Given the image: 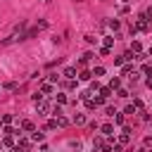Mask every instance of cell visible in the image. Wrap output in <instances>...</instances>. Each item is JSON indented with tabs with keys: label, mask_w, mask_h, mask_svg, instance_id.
I'll use <instances>...</instances> for the list:
<instances>
[{
	"label": "cell",
	"mask_w": 152,
	"mask_h": 152,
	"mask_svg": "<svg viewBox=\"0 0 152 152\" xmlns=\"http://www.w3.org/2000/svg\"><path fill=\"white\" fill-rule=\"evenodd\" d=\"M109 26H112V28H114V31H119V26H121V24H119V21H116V19H112V21H109Z\"/></svg>",
	"instance_id": "obj_22"
},
{
	"label": "cell",
	"mask_w": 152,
	"mask_h": 152,
	"mask_svg": "<svg viewBox=\"0 0 152 152\" xmlns=\"http://www.w3.org/2000/svg\"><path fill=\"white\" fill-rule=\"evenodd\" d=\"M55 121H57V126H62V128H64V126H69V119H64V116H57Z\"/></svg>",
	"instance_id": "obj_14"
},
{
	"label": "cell",
	"mask_w": 152,
	"mask_h": 152,
	"mask_svg": "<svg viewBox=\"0 0 152 152\" xmlns=\"http://www.w3.org/2000/svg\"><path fill=\"white\" fill-rule=\"evenodd\" d=\"M48 128H50V131H55V128H57V121H55V119H52V121H48Z\"/></svg>",
	"instance_id": "obj_28"
},
{
	"label": "cell",
	"mask_w": 152,
	"mask_h": 152,
	"mask_svg": "<svg viewBox=\"0 0 152 152\" xmlns=\"http://www.w3.org/2000/svg\"><path fill=\"white\" fill-rule=\"evenodd\" d=\"M121 2H131V0H121Z\"/></svg>",
	"instance_id": "obj_31"
},
{
	"label": "cell",
	"mask_w": 152,
	"mask_h": 152,
	"mask_svg": "<svg viewBox=\"0 0 152 152\" xmlns=\"http://www.w3.org/2000/svg\"><path fill=\"white\" fill-rule=\"evenodd\" d=\"M2 145H7V147H12V145H14V135H5V140H2Z\"/></svg>",
	"instance_id": "obj_15"
},
{
	"label": "cell",
	"mask_w": 152,
	"mask_h": 152,
	"mask_svg": "<svg viewBox=\"0 0 152 152\" xmlns=\"http://www.w3.org/2000/svg\"><path fill=\"white\" fill-rule=\"evenodd\" d=\"M100 131H102V135H112L114 133V126L112 124H104V126H100Z\"/></svg>",
	"instance_id": "obj_4"
},
{
	"label": "cell",
	"mask_w": 152,
	"mask_h": 152,
	"mask_svg": "<svg viewBox=\"0 0 152 152\" xmlns=\"http://www.w3.org/2000/svg\"><path fill=\"white\" fill-rule=\"evenodd\" d=\"M5 133H7V135H19V131H17V128H10V126L5 128Z\"/></svg>",
	"instance_id": "obj_21"
},
{
	"label": "cell",
	"mask_w": 152,
	"mask_h": 152,
	"mask_svg": "<svg viewBox=\"0 0 152 152\" xmlns=\"http://www.w3.org/2000/svg\"><path fill=\"white\" fill-rule=\"evenodd\" d=\"M62 76H64V78H69V81H74V76H76V69H74V66H66Z\"/></svg>",
	"instance_id": "obj_2"
},
{
	"label": "cell",
	"mask_w": 152,
	"mask_h": 152,
	"mask_svg": "<svg viewBox=\"0 0 152 152\" xmlns=\"http://www.w3.org/2000/svg\"><path fill=\"white\" fill-rule=\"evenodd\" d=\"M21 131H36V126L31 121H21Z\"/></svg>",
	"instance_id": "obj_7"
},
{
	"label": "cell",
	"mask_w": 152,
	"mask_h": 152,
	"mask_svg": "<svg viewBox=\"0 0 152 152\" xmlns=\"http://www.w3.org/2000/svg\"><path fill=\"white\" fill-rule=\"evenodd\" d=\"M0 147H2V142H0Z\"/></svg>",
	"instance_id": "obj_33"
},
{
	"label": "cell",
	"mask_w": 152,
	"mask_h": 152,
	"mask_svg": "<svg viewBox=\"0 0 152 152\" xmlns=\"http://www.w3.org/2000/svg\"><path fill=\"white\" fill-rule=\"evenodd\" d=\"M57 102H59V104H64V102H66V95H62V93H59V95H57Z\"/></svg>",
	"instance_id": "obj_27"
},
{
	"label": "cell",
	"mask_w": 152,
	"mask_h": 152,
	"mask_svg": "<svg viewBox=\"0 0 152 152\" xmlns=\"http://www.w3.org/2000/svg\"><path fill=\"white\" fill-rule=\"evenodd\" d=\"M40 93H43V95H48V93H52V83H43V88H40Z\"/></svg>",
	"instance_id": "obj_11"
},
{
	"label": "cell",
	"mask_w": 152,
	"mask_h": 152,
	"mask_svg": "<svg viewBox=\"0 0 152 152\" xmlns=\"http://www.w3.org/2000/svg\"><path fill=\"white\" fill-rule=\"evenodd\" d=\"M74 124L76 126H83L86 124V114H74Z\"/></svg>",
	"instance_id": "obj_5"
},
{
	"label": "cell",
	"mask_w": 152,
	"mask_h": 152,
	"mask_svg": "<svg viewBox=\"0 0 152 152\" xmlns=\"http://www.w3.org/2000/svg\"><path fill=\"white\" fill-rule=\"evenodd\" d=\"M112 116H114V124H119V126H124V114H119V112H114Z\"/></svg>",
	"instance_id": "obj_6"
},
{
	"label": "cell",
	"mask_w": 152,
	"mask_h": 152,
	"mask_svg": "<svg viewBox=\"0 0 152 152\" xmlns=\"http://www.w3.org/2000/svg\"><path fill=\"white\" fill-rule=\"evenodd\" d=\"M43 138H45V135H43L40 131H33V135H31V140H33V142H40Z\"/></svg>",
	"instance_id": "obj_8"
},
{
	"label": "cell",
	"mask_w": 152,
	"mask_h": 152,
	"mask_svg": "<svg viewBox=\"0 0 152 152\" xmlns=\"http://www.w3.org/2000/svg\"><path fill=\"white\" fill-rule=\"evenodd\" d=\"M102 145H104V140H102V138H100V135H97V138H95V140H93V150H100V147H102Z\"/></svg>",
	"instance_id": "obj_9"
},
{
	"label": "cell",
	"mask_w": 152,
	"mask_h": 152,
	"mask_svg": "<svg viewBox=\"0 0 152 152\" xmlns=\"http://www.w3.org/2000/svg\"><path fill=\"white\" fill-rule=\"evenodd\" d=\"M100 95H102V97H109V95H112V88H109V86L100 88Z\"/></svg>",
	"instance_id": "obj_12"
},
{
	"label": "cell",
	"mask_w": 152,
	"mask_h": 152,
	"mask_svg": "<svg viewBox=\"0 0 152 152\" xmlns=\"http://www.w3.org/2000/svg\"><path fill=\"white\" fill-rule=\"evenodd\" d=\"M0 121H2V124H5V126H10V124H12V121H14V119H12V114H5V116H2V119H0Z\"/></svg>",
	"instance_id": "obj_18"
},
{
	"label": "cell",
	"mask_w": 152,
	"mask_h": 152,
	"mask_svg": "<svg viewBox=\"0 0 152 152\" xmlns=\"http://www.w3.org/2000/svg\"><path fill=\"white\" fill-rule=\"evenodd\" d=\"M145 83H147V88H152V76H150V78H147Z\"/></svg>",
	"instance_id": "obj_30"
},
{
	"label": "cell",
	"mask_w": 152,
	"mask_h": 152,
	"mask_svg": "<svg viewBox=\"0 0 152 152\" xmlns=\"http://www.w3.org/2000/svg\"><path fill=\"white\" fill-rule=\"evenodd\" d=\"M109 88H112V90H119V88H121V78H119V76H114V78L109 81Z\"/></svg>",
	"instance_id": "obj_3"
},
{
	"label": "cell",
	"mask_w": 152,
	"mask_h": 152,
	"mask_svg": "<svg viewBox=\"0 0 152 152\" xmlns=\"http://www.w3.org/2000/svg\"><path fill=\"white\" fill-rule=\"evenodd\" d=\"M36 112H38V114H48V112H50V104H48L45 100H38V102H36Z\"/></svg>",
	"instance_id": "obj_1"
},
{
	"label": "cell",
	"mask_w": 152,
	"mask_h": 152,
	"mask_svg": "<svg viewBox=\"0 0 152 152\" xmlns=\"http://www.w3.org/2000/svg\"><path fill=\"white\" fill-rule=\"evenodd\" d=\"M116 95H119V97H128V90H124V88H119V90H116Z\"/></svg>",
	"instance_id": "obj_24"
},
{
	"label": "cell",
	"mask_w": 152,
	"mask_h": 152,
	"mask_svg": "<svg viewBox=\"0 0 152 152\" xmlns=\"http://www.w3.org/2000/svg\"><path fill=\"white\" fill-rule=\"evenodd\" d=\"M93 102H95V107H100V104H104V102H107V97L97 95V97H93Z\"/></svg>",
	"instance_id": "obj_13"
},
{
	"label": "cell",
	"mask_w": 152,
	"mask_h": 152,
	"mask_svg": "<svg viewBox=\"0 0 152 152\" xmlns=\"http://www.w3.org/2000/svg\"><path fill=\"white\" fill-rule=\"evenodd\" d=\"M124 114H135V107H133V104H128V107L124 109Z\"/></svg>",
	"instance_id": "obj_25"
},
{
	"label": "cell",
	"mask_w": 152,
	"mask_h": 152,
	"mask_svg": "<svg viewBox=\"0 0 152 152\" xmlns=\"http://www.w3.org/2000/svg\"><path fill=\"white\" fill-rule=\"evenodd\" d=\"M90 57H93L90 52H88V55H83V57H81V64H88V62H90Z\"/></svg>",
	"instance_id": "obj_23"
},
{
	"label": "cell",
	"mask_w": 152,
	"mask_h": 152,
	"mask_svg": "<svg viewBox=\"0 0 152 152\" xmlns=\"http://www.w3.org/2000/svg\"><path fill=\"white\" fill-rule=\"evenodd\" d=\"M131 74H133V66H131V64H126V66L121 69V76H131Z\"/></svg>",
	"instance_id": "obj_10"
},
{
	"label": "cell",
	"mask_w": 152,
	"mask_h": 152,
	"mask_svg": "<svg viewBox=\"0 0 152 152\" xmlns=\"http://www.w3.org/2000/svg\"><path fill=\"white\" fill-rule=\"evenodd\" d=\"M19 147H21V150H24V152H26V150H28V147H31V142H28V140H26V138H21V140H19Z\"/></svg>",
	"instance_id": "obj_16"
},
{
	"label": "cell",
	"mask_w": 152,
	"mask_h": 152,
	"mask_svg": "<svg viewBox=\"0 0 152 152\" xmlns=\"http://www.w3.org/2000/svg\"><path fill=\"white\" fill-rule=\"evenodd\" d=\"M131 52H135V55L140 52V43H138V40H133V43H131Z\"/></svg>",
	"instance_id": "obj_17"
},
{
	"label": "cell",
	"mask_w": 152,
	"mask_h": 152,
	"mask_svg": "<svg viewBox=\"0 0 152 152\" xmlns=\"http://www.w3.org/2000/svg\"><path fill=\"white\" fill-rule=\"evenodd\" d=\"M150 57H152V48H150Z\"/></svg>",
	"instance_id": "obj_32"
},
{
	"label": "cell",
	"mask_w": 152,
	"mask_h": 152,
	"mask_svg": "<svg viewBox=\"0 0 152 152\" xmlns=\"http://www.w3.org/2000/svg\"><path fill=\"white\" fill-rule=\"evenodd\" d=\"M145 17H147V19H152V7H147V12H145Z\"/></svg>",
	"instance_id": "obj_29"
},
{
	"label": "cell",
	"mask_w": 152,
	"mask_h": 152,
	"mask_svg": "<svg viewBox=\"0 0 152 152\" xmlns=\"http://www.w3.org/2000/svg\"><path fill=\"white\" fill-rule=\"evenodd\" d=\"M112 43H114V38H109V36H107V38H104V48H112Z\"/></svg>",
	"instance_id": "obj_26"
},
{
	"label": "cell",
	"mask_w": 152,
	"mask_h": 152,
	"mask_svg": "<svg viewBox=\"0 0 152 152\" xmlns=\"http://www.w3.org/2000/svg\"><path fill=\"white\" fill-rule=\"evenodd\" d=\"M104 74V66H95V71H93V76H102Z\"/></svg>",
	"instance_id": "obj_20"
},
{
	"label": "cell",
	"mask_w": 152,
	"mask_h": 152,
	"mask_svg": "<svg viewBox=\"0 0 152 152\" xmlns=\"http://www.w3.org/2000/svg\"><path fill=\"white\" fill-rule=\"evenodd\" d=\"M78 78H81V81H90V71H81Z\"/></svg>",
	"instance_id": "obj_19"
}]
</instances>
